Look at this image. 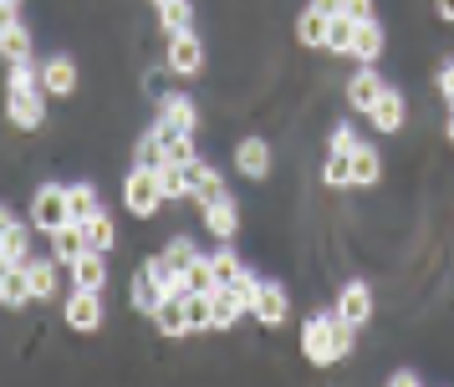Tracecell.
Listing matches in <instances>:
<instances>
[{
    "instance_id": "ab89813d",
    "label": "cell",
    "mask_w": 454,
    "mask_h": 387,
    "mask_svg": "<svg viewBox=\"0 0 454 387\" xmlns=\"http://www.w3.org/2000/svg\"><path fill=\"white\" fill-rule=\"evenodd\" d=\"M342 16H352V20H372L378 11H372V0H348V5H342Z\"/></svg>"
},
{
    "instance_id": "60d3db41",
    "label": "cell",
    "mask_w": 454,
    "mask_h": 387,
    "mask_svg": "<svg viewBox=\"0 0 454 387\" xmlns=\"http://www.w3.org/2000/svg\"><path fill=\"white\" fill-rule=\"evenodd\" d=\"M388 383H393V387H413V383H419V372H413V367H393Z\"/></svg>"
},
{
    "instance_id": "b9f144b4",
    "label": "cell",
    "mask_w": 454,
    "mask_h": 387,
    "mask_svg": "<svg viewBox=\"0 0 454 387\" xmlns=\"http://www.w3.org/2000/svg\"><path fill=\"white\" fill-rule=\"evenodd\" d=\"M311 5H317V11H327V16H342V5H348V0H311Z\"/></svg>"
},
{
    "instance_id": "e575fe53",
    "label": "cell",
    "mask_w": 454,
    "mask_h": 387,
    "mask_svg": "<svg viewBox=\"0 0 454 387\" xmlns=\"http://www.w3.org/2000/svg\"><path fill=\"white\" fill-rule=\"evenodd\" d=\"M133 163H164V138H159V128L148 122L138 143H133Z\"/></svg>"
},
{
    "instance_id": "7402d4cb",
    "label": "cell",
    "mask_w": 454,
    "mask_h": 387,
    "mask_svg": "<svg viewBox=\"0 0 454 387\" xmlns=\"http://www.w3.org/2000/svg\"><path fill=\"white\" fill-rule=\"evenodd\" d=\"M168 290L159 281H153V275H148L144 265H138V270H133V290H128V306H133V311H138V316H153V311H159V301H164Z\"/></svg>"
},
{
    "instance_id": "d4e9b609",
    "label": "cell",
    "mask_w": 454,
    "mask_h": 387,
    "mask_svg": "<svg viewBox=\"0 0 454 387\" xmlns=\"http://www.w3.org/2000/svg\"><path fill=\"white\" fill-rule=\"evenodd\" d=\"M327 31H332V16L317 11V5H307V11L296 16V41H301V46H322V51H327Z\"/></svg>"
},
{
    "instance_id": "7bdbcfd3",
    "label": "cell",
    "mask_w": 454,
    "mask_h": 387,
    "mask_svg": "<svg viewBox=\"0 0 454 387\" xmlns=\"http://www.w3.org/2000/svg\"><path fill=\"white\" fill-rule=\"evenodd\" d=\"M434 11H439V20H454V0H434Z\"/></svg>"
},
{
    "instance_id": "5b68a950",
    "label": "cell",
    "mask_w": 454,
    "mask_h": 387,
    "mask_svg": "<svg viewBox=\"0 0 454 387\" xmlns=\"http://www.w3.org/2000/svg\"><path fill=\"white\" fill-rule=\"evenodd\" d=\"M164 66H168V77H200V72H205V41L194 36V31H179V36H168Z\"/></svg>"
},
{
    "instance_id": "44dd1931",
    "label": "cell",
    "mask_w": 454,
    "mask_h": 387,
    "mask_svg": "<svg viewBox=\"0 0 454 387\" xmlns=\"http://www.w3.org/2000/svg\"><path fill=\"white\" fill-rule=\"evenodd\" d=\"M57 270H67L57 255H42V260H26V275H31V296L36 301H57Z\"/></svg>"
},
{
    "instance_id": "4316f807",
    "label": "cell",
    "mask_w": 454,
    "mask_h": 387,
    "mask_svg": "<svg viewBox=\"0 0 454 387\" xmlns=\"http://www.w3.org/2000/svg\"><path fill=\"white\" fill-rule=\"evenodd\" d=\"M67 204H72V220L82 224V220H92V214L103 209V194H98L92 179H77V183H67Z\"/></svg>"
},
{
    "instance_id": "bcb514c9",
    "label": "cell",
    "mask_w": 454,
    "mask_h": 387,
    "mask_svg": "<svg viewBox=\"0 0 454 387\" xmlns=\"http://www.w3.org/2000/svg\"><path fill=\"white\" fill-rule=\"evenodd\" d=\"M153 5H164V0H153Z\"/></svg>"
},
{
    "instance_id": "4dcf8cb0",
    "label": "cell",
    "mask_w": 454,
    "mask_h": 387,
    "mask_svg": "<svg viewBox=\"0 0 454 387\" xmlns=\"http://www.w3.org/2000/svg\"><path fill=\"white\" fill-rule=\"evenodd\" d=\"M246 275H250V265L240 260V255H235L225 240H220V250H215V281H220V285H235V281H246Z\"/></svg>"
},
{
    "instance_id": "ffe728a7",
    "label": "cell",
    "mask_w": 454,
    "mask_h": 387,
    "mask_svg": "<svg viewBox=\"0 0 454 387\" xmlns=\"http://www.w3.org/2000/svg\"><path fill=\"white\" fill-rule=\"evenodd\" d=\"M383 183V153L372 143H357L352 148V189H378Z\"/></svg>"
},
{
    "instance_id": "30bf717a",
    "label": "cell",
    "mask_w": 454,
    "mask_h": 387,
    "mask_svg": "<svg viewBox=\"0 0 454 387\" xmlns=\"http://www.w3.org/2000/svg\"><path fill=\"white\" fill-rule=\"evenodd\" d=\"M31 229H36V224L16 220L11 209L0 214V265H26L31 260Z\"/></svg>"
},
{
    "instance_id": "8d00e7d4",
    "label": "cell",
    "mask_w": 454,
    "mask_h": 387,
    "mask_svg": "<svg viewBox=\"0 0 454 387\" xmlns=\"http://www.w3.org/2000/svg\"><path fill=\"white\" fill-rule=\"evenodd\" d=\"M357 128H352V122H337V128H332L327 133V153H352V148H357Z\"/></svg>"
},
{
    "instance_id": "603a6c76",
    "label": "cell",
    "mask_w": 454,
    "mask_h": 387,
    "mask_svg": "<svg viewBox=\"0 0 454 387\" xmlns=\"http://www.w3.org/2000/svg\"><path fill=\"white\" fill-rule=\"evenodd\" d=\"M240 316H250L246 296H240L235 285H215V331H230Z\"/></svg>"
},
{
    "instance_id": "836d02e7",
    "label": "cell",
    "mask_w": 454,
    "mask_h": 387,
    "mask_svg": "<svg viewBox=\"0 0 454 387\" xmlns=\"http://www.w3.org/2000/svg\"><path fill=\"white\" fill-rule=\"evenodd\" d=\"M31 87H42V66L11 61V66H5V92H31Z\"/></svg>"
},
{
    "instance_id": "277c9868",
    "label": "cell",
    "mask_w": 454,
    "mask_h": 387,
    "mask_svg": "<svg viewBox=\"0 0 454 387\" xmlns=\"http://www.w3.org/2000/svg\"><path fill=\"white\" fill-rule=\"evenodd\" d=\"M62 321L72 326V331H103L107 311H103V290H82V285H72V296L62 301Z\"/></svg>"
},
{
    "instance_id": "9a60e30c",
    "label": "cell",
    "mask_w": 454,
    "mask_h": 387,
    "mask_svg": "<svg viewBox=\"0 0 454 387\" xmlns=\"http://www.w3.org/2000/svg\"><path fill=\"white\" fill-rule=\"evenodd\" d=\"M200 214H205V229L215 235V240H235V235H240V209H235V199H230V194L209 199Z\"/></svg>"
},
{
    "instance_id": "7a4b0ae2",
    "label": "cell",
    "mask_w": 454,
    "mask_h": 387,
    "mask_svg": "<svg viewBox=\"0 0 454 387\" xmlns=\"http://www.w3.org/2000/svg\"><path fill=\"white\" fill-rule=\"evenodd\" d=\"M164 204H168V194L159 183V163H133L123 179V209L133 220H153Z\"/></svg>"
},
{
    "instance_id": "2e32d148",
    "label": "cell",
    "mask_w": 454,
    "mask_h": 387,
    "mask_svg": "<svg viewBox=\"0 0 454 387\" xmlns=\"http://www.w3.org/2000/svg\"><path fill=\"white\" fill-rule=\"evenodd\" d=\"M67 275H72V285H82V290H103L107 285V255L103 250H82L77 260L67 265Z\"/></svg>"
},
{
    "instance_id": "d6986e66",
    "label": "cell",
    "mask_w": 454,
    "mask_h": 387,
    "mask_svg": "<svg viewBox=\"0 0 454 387\" xmlns=\"http://www.w3.org/2000/svg\"><path fill=\"white\" fill-rule=\"evenodd\" d=\"M383 46H388V31H383V20L372 16V20H357V31H352V51L348 57L357 61H378L383 57Z\"/></svg>"
},
{
    "instance_id": "1f68e13d",
    "label": "cell",
    "mask_w": 454,
    "mask_h": 387,
    "mask_svg": "<svg viewBox=\"0 0 454 387\" xmlns=\"http://www.w3.org/2000/svg\"><path fill=\"white\" fill-rule=\"evenodd\" d=\"M215 255H194L184 265V290H215Z\"/></svg>"
},
{
    "instance_id": "ba28073f",
    "label": "cell",
    "mask_w": 454,
    "mask_h": 387,
    "mask_svg": "<svg viewBox=\"0 0 454 387\" xmlns=\"http://www.w3.org/2000/svg\"><path fill=\"white\" fill-rule=\"evenodd\" d=\"M250 321H261L266 331H281V326L291 321V296L281 281H261V290H255V306H250Z\"/></svg>"
},
{
    "instance_id": "83f0119b",
    "label": "cell",
    "mask_w": 454,
    "mask_h": 387,
    "mask_svg": "<svg viewBox=\"0 0 454 387\" xmlns=\"http://www.w3.org/2000/svg\"><path fill=\"white\" fill-rule=\"evenodd\" d=\"M82 235H87V250H113V244H118V220H113V214H107V209H98V214H92V220H82Z\"/></svg>"
},
{
    "instance_id": "f1b7e54d",
    "label": "cell",
    "mask_w": 454,
    "mask_h": 387,
    "mask_svg": "<svg viewBox=\"0 0 454 387\" xmlns=\"http://www.w3.org/2000/svg\"><path fill=\"white\" fill-rule=\"evenodd\" d=\"M153 11H159V31H164V36L194 31V5H189V0H164V5H153Z\"/></svg>"
},
{
    "instance_id": "9c48e42d",
    "label": "cell",
    "mask_w": 454,
    "mask_h": 387,
    "mask_svg": "<svg viewBox=\"0 0 454 387\" xmlns=\"http://www.w3.org/2000/svg\"><path fill=\"white\" fill-rule=\"evenodd\" d=\"M383 87H388V81H383V72H378V61H363V66L348 77V87H342V102H348L352 112L368 118V107L383 97Z\"/></svg>"
},
{
    "instance_id": "d6a6232c",
    "label": "cell",
    "mask_w": 454,
    "mask_h": 387,
    "mask_svg": "<svg viewBox=\"0 0 454 387\" xmlns=\"http://www.w3.org/2000/svg\"><path fill=\"white\" fill-rule=\"evenodd\" d=\"M322 183H327V189H352V153H327Z\"/></svg>"
},
{
    "instance_id": "cb8c5ba5",
    "label": "cell",
    "mask_w": 454,
    "mask_h": 387,
    "mask_svg": "<svg viewBox=\"0 0 454 387\" xmlns=\"http://www.w3.org/2000/svg\"><path fill=\"white\" fill-rule=\"evenodd\" d=\"M0 57H5V66L11 61H31V31L16 16H5V26H0Z\"/></svg>"
},
{
    "instance_id": "f546056e",
    "label": "cell",
    "mask_w": 454,
    "mask_h": 387,
    "mask_svg": "<svg viewBox=\"0 0 454 387\" xmlns=\"http://www.w3.org/2000/svg\"><path fill=\"white\" fill-rule=\"evenodd\" d=\"M46 240H51V255H57L62 265H72L87 250V235H82V224H77V220L62 224V229H57V235H46Z\"/></svg>"
},
{
    "instance_id": "484cf974",
    "label": "cell",
    "mask_w": 454,
    "mask_h": 387,
    "mask_svg": "<svg viewBox=\"0 0 454 387\" xmlns=\"http://www.w3.org/2000/svg\"><path fill=\"white\" fill-rule=\"evenodd\" d=\"M159 118L179 122L189 133H200V107H194V97H184V92H164V97H159Z\"/></svg>"
},
{
    "instance_id": "8992f818",
    "label": "cell",
    "mask_w": 454,
    "mask_h": 387,
    "mask_svg": "<svg viewBox=\"0 0 454 387\" xmlns=\"http://www.w3.org/2000/svg\"><path fill=\"white\" fill-rule=\"evenodd\" d=\"M332 311H337L348 326H368L372 311H378V296H372L368 281H342V285H337V301H332Z\"/></svg>"
},
{
    "instance_id": "f6af8a7d",
    "label": "cell",
    "mask_w": 454,
    "mask_h": 387,
    "mask_svg": "<svg viewBox=\"0 0 454 387\" xmlns=\"http://www.w3.org/2000/svg\"><path fill=\"white\" fill-rule=\"evenodd\" d=\"M444 138L454 143V112H450V118H444Z\"/></svg>"
},
{
    "instance_id": "e0dca14e",
    "label": "cell",
    "mask_w": 454,
    "mask_h": 387,
    "mask_svg": "<svg viewBox=\"0 0 454 387\" xmlns=\"http://www.w3.org/2000/svg\"><path fill=\"white\" fill-rule=\"evenodd\" d=\"M0 301H5V311H21V306L36 301V296H31L26 265H0Z\"/></svg>"
},
{
    "instance_id": "52a82bcc",
    "label": "cell",
    "mask_w": 454,
    "mask_h": 387,
    "mask_svg": "<svg viewBox=\"0 0 454 387\" xmlns=\"http://www.w3.org/2000/svg\"><path fill=\"white\" fill-rule=\"evenodd\" d=\"M46 87H31V92H5V118H11V128L16 133H36L46 122Z\"/></svg>"
},
{
    "instance_id": "4fadbf2b",
    "label": "cell",
    "mask_w": 454,
    "mask_h": 387,
    "mask_svg": "<svg viewBox=\"0 0 454 387\" xmlns=\"http://www.w3.org/2000/svg\"><path fill=\"white\" fill-rule=\"evenodd\" d=\"M148 321H153V331H159V337H179V342H184V337H194V326H189V306H184V296H179V290H168Z\"/></svg>"
},
{
    "instance_id": "d590c367",
    "label": "cell",
    "mask_w": 454,
    "mask_h": 387,
    "mask_svg": "<svg viewBox=\"0 0 454 387\" xmlns=\"http://www.w3.org/2000/svg\"><path fill=\"white\" fill-rule=\"evenodd\" d=\"M352 31H357V20L352 16H332V31H327V51L332 57H348L352 51Z\"/></svg>"
},
{
    "instance_id": "ac0fdd59",
    "label": "cell",
    "mask_w": 454,
    "mask_h": 387,
    "mask_svg": "<svg viewBox=\"0 0 454 387\" xmlns=\"http://www.w3.org/2000/svg\"><path fill=\"white\" fill-rule=\"evenodd\" d=\"M235 168L246 179H266L270 174V143L266 138H240L235 143Z\"/></svg>"
},
{
    "instance_id": "5bb4252c",
    "label": "cell",
    "mask_w": 454,
    "mask_h": 387,
    "mask_svg": "<svg viewBox=\"0 0 454 387\" xmlns=\"http://www.w3.org/2000/svg\"><path fill=\"white\" fill-rule=\"evenodd\" d=\"M77 61L72 57H62V51H57V57H46L42 61V87L46 92H51V97H72V92H77Z\"/></svg>"
},
{
    "instance_id": "ee69618b",
    "label": "cell",
    "mask_w": 454,
    "mask_h": 387,
    "mask_svg": "<svg viewBox=\"0 0 454 387\" xmlns=\"http://www.w3.org/2000/svg\"><path fill=\"white\" fill-rule=\"evenodd\" d=\"M21 5L26 0H0V16H21Z\"/></svg>"
},
{
    "instance_id": "8fae6325",
    "label": "cell",
    "mask_w": 454,
    "mask_h": 387,
    "mask_svg": "<svg viewBox=\"0 0 454 387\" xmlns=\"http://www.w3.org/2000/svg\"><path fill=\"white\" fill-rule=\"evenodd\" d=\"M184 174H189V204H200V209H205L209 199L230 194L225 179H220V168H215L209 159H189V163H184Z\"/></svg>"
},
{
    "instance_id": "74e56055",
    "label": "cell",
    "mask_w": 454,
    "mask_h": 387,
    "mask_svg": "<svg viewBox=\"0 0 454 387\" xmlns=\"http://www.w3.org/2000/svg\"><path fill=\"white\" fill-rule=\"evenodd\" d=\"M164 255H168V260H174V265H179V270H184V265L194 260V255H200V250H194V240H189V235H168Z\"/></svg>"
},
{
    "instance_id": "3957f363",
    "label": "cell",
    "mask_w": 454,
    "mask_h": 387,
    "mask_svg": "<svg viewBox=\"0 0 454 387\" xmlns=\"http://www.w3.org/2000/svg\"><path fill=\"white\" fill-rule=\"evenodd\" d=\"M31 224L42 235H57L62 224H72V204H67V183H42L31 194Z\"/></svg>"
},
{
    "instance_id": "f35d334b",
    "label": "cell",
    "mask_w": 454,
    "mask_h": 387,
    "mask_svg": "<svg viewBox=\"0 0 454 387\" xmlns=\"http://www.w3.org/2000/svg\"><path fill=\"white\" fill-rule=\"evenodd\" d=\"M439 97H444V107L454 112V57H444V66H439Z\"/></svg>"
},
{
    "instance_id": "6da1fadb",
    "label": "cell",
    "mask_w": 454,
    "mask_h": 387,
    "mask_svg": "<svg viewBox=\"0 0 454 387\" xmlns=\"http://www.w3.org/2000/svg\"><path fill=\"white\" fill-rule=\"evenodd\" d=\"M352 331H357V326H348L337 311H317V316L301 321V357H307L311 367L342 362L352 352Z\"/></svg>"
},
{
    "instance_id": "7c38bea8",
    "label": "cell",
    "mask_w": 454,
    "mask_h": 387,
    "mask_svg": "<svg viewBox=\"0 0 454 387\" xmlns=\"http://www.w3.org/2000/svg\"><path fill=\"white\" fill-rule=\"evenodd\" d=\"M368 122L378 128V133H403V122H409V102H403V92L398 87H383V97L368 107Z\"/></svg>"
}]
</instances>
